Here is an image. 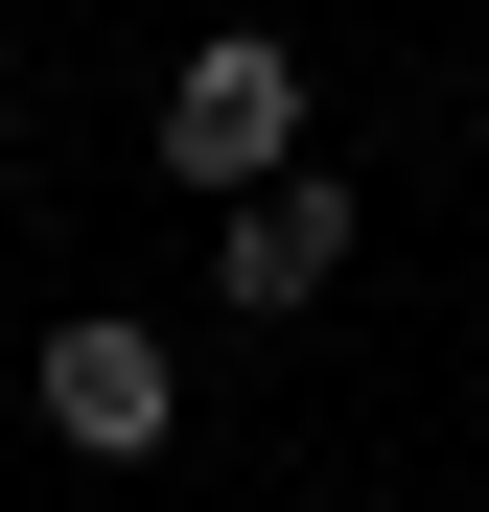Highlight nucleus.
<instances>
[{
	"instance_id": "2",
	"label": "nucleus",
	"mask_w": 489,
	"mask_h": 512,
	"mask_svg": "<svg viewBox=\"0 0 489 512\" xmlns=\"http://www.w3.org/2000/svg\"><path fill=\"white\" fill-rule=\"evenodd\" d=\"M24 396H47V443H70V466H163V419H187V350H163L140 303H70Z\"/></svg>"
},
{
	"instance_id": "3",
	"label": "nucleus",
	"mask_w": 489,
	"mask_h": 512,
	"mask_svg": "<svg viewBox=\"0 0 489 512\" xmlns=\"http://www.w3.org/2000/svg\"><path fill=\"white\" fill-rule=\"evenodd\" d=\"M350 233H373V210L326 187V163H280V187H233V233H210V303H257V326H280V303H326V280H350Z\"/></svg>"
},
{
	"instance_id": "1",
	"label": "nucleus",
	"mask_w": 489,
	"mask_h": 512,
	"mask_svg": "<svg viewBox=\"0 0 489 512\" xmlns=\"http://www.w3.org/2000/svg\"><path fill=\"white\" fill-rule=\"evenodd\" d=\"M280 163H303V47L280 24H210L187 70H163V187H280Z\"/></svg>"
}]
</instances>
